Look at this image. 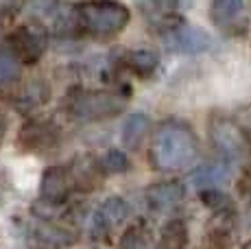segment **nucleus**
Masks as SVG:
<instances>
[{"instance_id":"20","label":"nucleus","mask_w":251,"mask_h":249,"mask_svg":"<svg viewBox=\"0 0 251 249\" xmlns=\"http://www.w3.org/2000/svg\"><path fill=\"white\" fill-rule=\"evenodd\" d=\"M120 249H155L151 232L142 223L131 225L120 238Z\"/></svg>"},{"instance_id":"1","label":"nucleus","mask_w":251,"mask_h":249,"mask_svg":"<svg viewBox=\"0 0 251 249\" xmlns=\"http://www.w3.org/2000/svg\"><path fill=\"white\" fill-rule=\"evenodd\" d=\"M199 155V138L190 124L181 121H166L155 129L149 149V162L155 171L173 173L183 171Z\"/></svg>"},{"instance_id":"17","label":"nucleus","mask_w":251,"mask_h":249,"mask_svg":"<svg viewBox=\"0 0 251 249\" xmlns=\"http://www.w3.org/2000/svg\"><path fill=\"white\" fill-rule=\"evenodd\" d=\"M243 9H245L243 0H212L210 18H212L214 25L227 26L240 16V13H243Z\"/></svg>"},{"instance_id":"19","label":"nucleus","mask_w":251,"mask_h":249,"mask_svg":"<svg viewBox=\"0 0 251 249\" xmlns=\"http://www.w3.org/2000/svg\"><path fill=\"white\" fill-rule=\"evenodd\" d=\"M227 177H229V173L223 164H207V166H201V169L192 175V184L199 186L201 190L214 188L216 184H223Z\"/></svg>"},{"instance_id":"9","label":"nucleus","mask_w":251,"mask_h":249,"mask_svg":"<svg viewBox=\"0 0 251 249\" xmlns=\"http://www.w3.org/2000/svg\"><path fill=\"white\" fill-rule=\"evenodd\" d=\"M76 241V236L70 229L55 225L50 221H42L35 225L31 234V247L33 249H64L70 247Z\"/></svg>"},{"instance_id":"15","label":"nucleus","mask_w":251,"mask_h":249,"mask_svg":"<svg viewBox=\"0 0 251 249\" xmlns=\"http://www.w3.org/2000/svg\"><path fill=\"white\" fill-rule=\"evenodd\" d=\"M157 64H160V57H157L153 50H147V49L131 50V52H127V57H125V66H127L131 73H136L138 76H142V79H147V76H151L155 73Z\"/></svg>"},{"instance_id":"11","label":"nucleus","mask_w":251,"mask_h":249,"mask_svg":"<svg viewBox=\"0 0 251 249\" xmlns=\"http://www.w3.org/2000/svg\"><path fill=\"white\" fill-rule=\"evenodd\" d=\"M212 40L205 31L197 26H179L173 31L171 37V46L173 50H179V52H203L210 49Z\"/></svg>"},{"instance_id":"14","label":"nucleus","mask_w":251,"mask_h":249,"mask_svg":"<svg viewBox=\"0 0 251 249\" xmlns=\"http://www.w3.org/2000/svg\"><path fill=\"white\" fill-rule=\"evenodd\" d=\"M48 99H50V88H48L44 81H31V83L20 92L16 105L22 109V112H33V109L46 105Z\"/></svg>"},{"instance_id":"8","label":"nucleus","mask_w":251,"mask_h":249,"mask_svg":"<svg viewBox=\"0 0 251 249\" xmlns=\"http://www.w3.org/2000/svg\"><path fill=\"white\" fill-rule=\"evenodd\" d=\"M70 179H72V186H76L79 190H96L103 181V169H100V162L96 160L94 155L90 153H83V155H76L72 160L70 169Z\"/></svg>"},{"instance_id":"2","label":"nucleus","mask_w":251,"mask_h":249,"mask_svg":"<svg viewBox=\"0 0 251 249\" xmlns=\"http://www.w3.org/2000/svg\"><path fill=\"white\" fill-rule=\"evenodd\" d=\"M79 26L96 37H112L129 25V9L114 0H94L76 7Z\"/></svg>"},{"instance_id":"5","label":"nucleus","mask_w":251,"mask_h":249,"mask_svg":"<svg viewBox=\"0 0 251 249\" xmlns=\"http://www.w3.org/2000/svg\"><path fill=\"white\" fill-rule=\"evenodd\" d=\"M207 133H210V140L214 145V149L221 155L229 157V160L240 157L245 147H247L236 121H231L227 116H212L210 123H207Z\"/></svg>"},{"instance_id":"12","label":"nucleus","mask_w":251,"mask_h":249,"mask_svg":"<svg viewBox=\"0 0 251 249\" xmlns=\"http://www.w3.org/2000/svg\"><path fill=\"white\" fill-rule=\"evenodd\" d=\"M57 131L48 123H28L20 131V145L28 151H44L55 147Z\"/></svg>"},{"instance_id":"13","label":"nucleus","mask_w":251,"mask_h":249,"mask_svg":"<svg viewBox=\"0 0 251 249\" xmlns=\"http://www.w3.org/2000/svg\"><path fill=\"white\" fill-rule=\"evenodd\" d=\"M149 129H151V121L147 114H131L123 124V145L127 149H138L147 138Z\"/></svg>"},{"instance_id":"27","label":"nucleus","mask_w":251,"mask_h":249,"mask_svg":"<svg viewBox=\"0 0 251 249\" xmlns=\"http://www.w3.org/2000/svg\"><path fill=\"white\" fill-rule=\"evenodd\" d=\"M0 203H2V199H0Z\"/></svg>"},{"instance_id":"3","label":"nucleus","mask_w":251,"mask_h":249,"mask_svg":"<svg viewBox=\"0 0 251 249\" xmlns=\"http://www.w3.org/2000/svg\"><path fill=\"white\" fill-rule=\"evenodd\" d=\"M127 107V94L116 90H76L68 99V109L81 121H105Z\"/></svg>"},{"instance_id":"26","label":"nucleus","mask_w":251,"mask_h":249,"mask_svg":"<svg viewBox=\"0 0 251 249\" xmlns=\"http://www.w3.org/2000/svg\"><path fill=\"white\" fill-rule=\"evenodd\" d=\"M243 249H251V241H247V243H245V245H243Z\"/></svg>"},{"instance_id":"6","label":"nucleus","mask_w":251,"mask_h":249,"mask_svg":"<svg viewBox=\"0 0 251 249\" xmlns=\"http://www.w3.org/2000/svg\"><path fill=\"white\" fill-rule=\"evenodd\" d=\"M129 219V205L123 197H109L100 203V208L94 214V223H92V234L96 238H103L112 232L114 227H118L120 223H125Z\"/></svg>"},{"instance_id":"25","label":"nucleus","mask_w":251,"mask_h":249,"mask_svg":"<svg viewBox=\"0 0 251 249\" xmlns=\"http://www.w3.org/2000/svg\"><path fill=\"white\" fill-rule=\"evenodd\" d=\"M4 129H7V124H4V118L0 116V145H2V140H4Z\"/></svg>"},{"instance_id":"16","label":"nucleus","mask_w":251,"mask_h":249,"mask_svg":"<svg viewBox=\"0 0 251 249\" xmlns=\"http://www.w3.org/2000/svg\"><path fill=\"white\" fill-rule=\"evenodd\" d=\"M188 243V227L179 219H173L162 227L155 249H183Z\"/></svg>"},{"instance_id":"22","label":"nucleus","mask_w":251,"mask_h":249,"mask_svg":"<svg viewBox=\"0 0 251 249\" xmlns=\"http://www.w3.org/2000/svg\"><path fill=\"white\" fill-rule=\"evenodd\" d=\"M199 197H201V201H203L207 208H212L214 212L231 210V199L223 193V190H219V188H203L199 193Z\"/></svg>"},{"instance_id":"10","label":"nucleus","mask_w":251,"mask_h":249,"mask_svg":"<svg viewBox=\"0 0 251 249\" xmlns=\"http://www.w3.org/2000/svg\"><path fill=\"white\" fill-rule=\"evenodd\" d=\"M147 203L157 212H166L173 210L183 201L186 197V188L181 181H157L147 188Z\"/></svg>"},{"instance_id":"24","label":"nucleus","mask_w":251,"mask_h":249,"mask_svg":"<svg viewBox=\"0 0 251 249\" xmlns=\"http://www.w3.org/2000/svg\"><path fill=\"white\" fill-rule=\"evenodd\" d=\"M238 190L243 195H247V197H251V166H247V169L243 171V177H240V181H238Z\"/></svg>"},{"instance_id":"4","label":"nucleus","mask_w":251,"mask_h":249,"mask_svg":"<svg viewBox=\"0 0 251 249\" xmlns=\"http://www.w3.org/2000/svg\"><path fill=\"white\" fill-rule=\"evenodd\" d=\"M7 46L22 64H37L46 52V28L40 25H24L9 35Z\"/></svg>"},{"instance_id":"18","label":"nucleus","mask_w":251,"mask_h":249,"mask_svg":"<svg viewBox=\"0 0 251 249\" xmlns=\"http://www.w3.org/2000/svg\"><path fill=\"white\" fill-rule=\"evenodd\" d=\"M22 75V61L9 46H0V85H9Z\"/></svg>"},{"instance_id":"7","label":"nucleus","mask_w":251,"mask_h":249,"mask_svg":"<svg viewBox=\"0 0 251 249\" xmlns=\"http://www.w3.org/2000/svg\"><path fill=\"white\" fill-rule=\"evenodd\" d=\"M70 190H72V179H70L68 169L48 166L44 171V175H42V181H40L42 199H44L48 205H61L68 199Z\"/></svg>"},{"instance_id":"23","label":"nucleus","mask_w":251,"mask_h":249,"mask_svg":"<svg viewBox=\"0 0 251 249\" xmlns=\"http://www.w3.org/2000/svg\"><path fill=\"white\" fill-rule=\"evenodd\" d=\"M236 124H238L240 133H243L245 142L251 147V107H243L236 116Z\"/></svg>"},{"instance_id":"21","label":"nucleus","mask_w":251,"mask_h":249,"mask_svg":"<svg viewBox=\"0 0 251 249\" xmlns=\"http://www.w3.org/2000/svg\"><path fill=\"white\" fill-rule=\"evenodd\" d=\"M129 166L131 164H129L127 153L120 149H109L100 157V169H103V173H127Z\"/></svg>"}]
</instances>
